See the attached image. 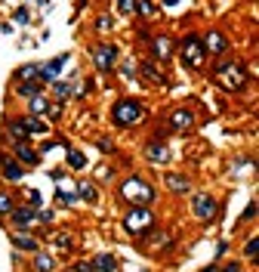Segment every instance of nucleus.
<instances>
[{"instance_id": "nucleus-49", "label": "nucleus", "mask_w": 259, "mask_h": 272, "mask_svg": "<svg viewBox=\"0 0 259 272\" xmlns=\"http://www.w3.org/2000/svg\"><path fill=\"white\" fill-rule=\"evenodd\" d=\"M18 272H25V269H18Z\"/></svg>"}, {"instance_id": "nucleus-45", "label": "nucleus", "mask_w": 259, "mask_h": 272, "mask_svg": "<svg viewBox=\"0 0 259 272\" xmlns=\"http://www.w3.org/2000/svg\"><path fill=\"white\" fill-rule=\"evenodd\" d=\"M198 272H219V263H210V266H204V269H198Z\"/></svg>"}, {"instance_id": "nucleus-26", "label": "nucleus", "mask_w": 259, "mask_h": 272, "mask_svg": "<svg viewBox=\"0 0 259 272\" xmlns=\"http://www.w3.org/2000/svg\"><path fill=\"white\" fill-rule=\"evenodd\" d=\"M74 189H78L80 204H90V207H96V204H99L102 189H99L96 183H92V179H78V183H74Z\"/></svg>"}, {"instance_id": "nucleus-46", "label": "nucleus", "mask_w": 259, "mask_h": 272, "mask_svg": "<svg viewBox=\"0 0 259 272\" xmlns=\"http://www.w3.org/2000/svg\"><path fill=\"white\" fill-rule=\"evenodd\" d=\"M173 4H179V0H164V7H173Z\"/></svg>"}, {"instance_id": "nucleus-24", "label": "nucleus", "mask_w": 259, "mask_h": 272, "mask_svg": "<svg viewBox=\"0 0 259 272\" xmlns=\"http://www.w3.org/2000/svg\"><path fill=\"white\" fill-rule=\"evenodd\" d=\"M44 90H46V87H44L40 81H12V84H10V93H12L16 99H22V102L40 96Z\"/></svg>"}, {"instance_id": "nucleus-30", "label": "nucleus", "mask_w": 259, "mask_h": 272, "mask_svg": "<svg viewBox=\"0 0 259 272\" xmlns=\"http://www.w3.org/2000/svg\"><path fill=\"white\" fill-rule=\"evenodd\" d=\"M136 16L145 25H152L160 16V4H158V0H136Z\"/></svg>"}, {"instance_id": "nucleus-47", "label": "nucleus", "mask_w": 259, "mask_h": 272, "mask_svg": "<svg viewBox=\"0 0 259 272\" xmlns=\"http://www.w3.org/2000/svg\"><path fill=\"white\" fill-rule=\"evenodd\" d=\"M59 272H71V269H68V266H62V269H59Z\"/></svg>"}, {"instance_id": "nucleus-23", "label": "nucleus", "mask_w": 259, "mask_h": 272, "mask_svg": "<svg viewBox=\"0 0 259 272\" xmlns=\"http://www.w3.org/2000/svg\"><path fill=\"white\" fill-rule=\"evenodd\" d=\"M90 173H92V183H96L99 189H111V186L118 183V176H120L111 161H99V164H92Z\"/></svg>"}, {"instance_id": "nucleus-42", "label": "nucleus", "mask_w": 259, "mask_h": 272, "mask_svg": "<svg viewBox=\"0 0 259 272\" xmlns=\"http://www.w3.org/2000/svg\"><path fill=\"white\" fill-rule=\"evenodd\" d=\"M219 272H244V260H226V263H219Z\"/></svg>"}, {"instance_id": "nucleus-29", "label": "nucleus", "mask_w": 259, "mask_h": 272, "mask_svg": "<svg viewBox=\"0 0 259 272\" xmlns=\"http://www.w3.org/2000/svg\"><path fill=\"white\" fill-rule=\"evenodd\" d=\"M16 204H18L16 189L4 186V189H0V223H6V220H10V213L16 210Z\"/></svg>"}, {"instance_id": "nucleus-5", "label": "nucleus", "mask_w": 259, "mask_h": 272, "mask_svg": "<svg viewBox=\"0 0 259 272\" xmlns=\"http://www.w3.org/2000/svg\"><path fill=\"white\" fill-rule=\"evenodd\" d=\"M176 56H179V62L188 68V71H207L210 56H207V50H204V38H200L198 28L179 34V41H176Z\"/></svg>"}, {"instance_id": "nucleus-13", "label": "nucleus", "mask_w": 259, "mask_h": 272, "mask_svg": "<svg viewBox=\"0 0 259 272\" xmlns=\"http://www.w3.org/2000/svg\"><path fill=\"white\" fill-rule=\"evenodd\" d=\"M200 38H204V50H207L210 59H222V56H228V53H232V41H228V34L222 31V28L200 31Z\"/></svg>"}, {"instance_id": "nucleus-36", "label": "nucleus", "mask_w": 259, "mask_h": 272, "mask_svg": "<svg viewBox=\"0 0 259 272\" xmlns=\"http://www.w3.org/2000/svg\"><path fill=\"white\" fill-rule=\"evenodd\" d=\"M90 31H92V34H108V31H111V16H108V13H96V16H92Z\"/></svg>"}, {"instance_id": "nucleus-22", "label": "nucleus", "mask_w": 259, "mask_h": 272, "mask_svg": "<svg viewBox=\"0 0 259 272\" xmlns=\"http://www.w3.org/2000/svg\"><path fill=\"white\" fill-rule=\"evenodd\" d=\"M71 149V139L68 136H50V139H44L40 146H37V152H40V158L44 161H62L65 158V152Z\"/></svg>"}, {"instance_id": "nucleus-43", "label": "nucleus", "mask_w": 259, "mask_h": 272, "mask_svg": "<svg viewBox=\"0 0 259 272\" xmlns=\"http://www.w3.org/2000/svg\"><path fill=\"white\" fill-rule=\"evenodd\" d=\"M253 220H256V198H250V204L240 213V223H253Z\"/></svg>"}, {"instance_id": "nucleus-4", "label": "nucleus", "mask_w": 259, "mask_h": 272, "mask_svg": "<svg viewBox=\"0 0 259 272\" xmlns=\"http://www.w3.org/2000/svg\"><path fill=\"white\" fill-rule=\"evenodd\" d=\"M120 226L126 232V238L139 244L160 226V216H158L154 207H126L124 216H120Z\"/></svg>"}, {"instance_id": "nucleus-34", "label": "nucleus", "mask_w": 259, "mask_h": 272, "mask_svg": "<svg viewBox=\"0 0 259 272\" xmlns=\"http://www.w3.org/2000/svg\"><path fill=\"white\" fill-rule=\"evenodd\" d=\"M56 226V207H37V226L34 229H52Z\"/></svg>"}, {"instance_id": "nucleus-16", "label": "nucleus", "mask_w": 259, "mask_h": 272, "mask_svg": "<svg viewBox=\"0 0 259 272\" xmlns=\"http://www.w3.org/2000/svg\"><path fill=\"white\" fill-rule=\"evenodd\" d=\"M10 244L12 250H18L22 257H31L34 250H40V238L34 235V229H10Z\"/></svg>"}, {"instance_id": "nucleus-6", "label": "nucleus", "mask_w": 259, "mask_h": 272, "mask_svg": "<svg viewBox=\"0 0 259 272\" xmlns=\"http://www.w3.org/2000/svg\"><path fill=\"white\" fill-rule=\"evenodd\" d=\"M188 213H192L194 223L210 226V223H216L219 216H222V201H219L210 189H194V192L188 195Z\"/></svg>"}, {"instance_id": "nucleus-37", "label": "nucleus", "mask_w": 259, "mask_h": 272, "mask_svg": "<svg viewBox=\"0 0 259 272\" xmlns=\"http://www.w3.org/2000/svg\"><path fill=\"white\" fill-rule=\"evenodd\" d=\"M92 146H96L105 158H111V155L118 152V146H114V139H111V136H92Z\"/></svg>"}, {"instance_id": "nucleus-19", "label": "nucleus", "mask_w": 259, "mask_h": 272, "mask_svg": "<svg viewBox=\"0 0 259 272\" xmlns=\"http://www.w3.org/2000/svg\"><path fill=\"white\" fill-rule=\"evenodd\" d=\"M68 59H71V53H59V56H52V59L37 62V68H40V84L50 87L52 81H59V75H62V68H65Z\"/></svg>"}, {"instance_id": "nucleus-20", "label": "nucleus", "mask_w": 259, "mask_h": 272, "mask_svg": "<svg viewBox=\"0 0 259 272\" xmlns=\"http://www.w3.org/2000/svg\"><path fill=\"white\" fill-rule=\"evenodd\" d=\"M78 204H80V198H78V189H74V183L62 179V183L56 186V192H52V207H59V210H74Z\"/></svg>"}, {"instance_id": "nucleus-10", "label": "nucleus", "mask_w": 259, "mask_h": 272, "mask_svg": "<svg viewBox=\"0 0 259 272\" xmlns=\"http://www.w3.org/2000/svg\"><path fill=\"white\" fill-rule=\"evenodd\" d=\"M139 155H142V161H145L148 167H170V164H173V149H170V142L145 139Z\"/></svg>"}, {"instance_id": "nucleus-7", "label": "nucleus", "mask_w": 259, "mask_h": 272, "mask_svg": "<svg viewBox=\"0 0 259 272\" xmlns=\"http://www.w3.org/2000/svg\"><path fill=\"white\" fill-rule=\"evenodd\" d=\"M90 65H92V71L96 75H102V78H108V75H114V68H118V62H120V50H118V44H111V41H92L90 44Z\"/></svg>"}, {"instance_id": "nucleus-21", "label": "nucleus", "mask_w": 259, "mask_h": 272, "mask_svg": "<svg viewBox=\"0 0 259 272\" xmlns=\"http://www.w3.org/2000/svg\"><path fill=\"white\" fill-rule=\"evenodd\" d=\"M10 229H34L37 226V207L25 204V201H18L16 210L10 213V220H6Z\"/></svg>"}, {"instance_id": "nucleus-33", "label": "nucleus", "mask_w": 259, "mask_h": 272, "mask_svg": "<svg viewBox=\"0 0 259 272\" xmlns=\"http://www.w3.org/2000/svg\"><path fill=\"white\" fill-rule=\"evenodd\" d=\"M12 81H40V68H37V62H22V65L12 71L10 84H12Z\"/></svg>"}, {"instance_id": "nucleus-27", "label": "nucleus", "mask_w": 259, "mask_h": 272, "mask_svg": "<svg viewBox=\"0 0 259 272\" xmlns=\"http://www.w3.org/2000/svg\"><path fill=\"white\" fill-rule=\"evenodd\" d=\"M90 263H92V269H96V272H118V269H120L118 253H111V250H99V253H92Z\"/></svg>"}, {"instance_id": "nucleus-12", "label": "nucleus", "mask_w": 259, "mask_h": 272, "mask_svg": "<svg viewBox=\"0 0 259 272\" xmlns=\"http://www.w3.org/2000/svg\"><path fill=\"white\" fill-rule=\"evenodd\" d=\"M136 81L139 84H145V87H158V90H164V87H170V78H166V71L164 68H158L152 59H139L136 62Z\"/></svg>"}, {"instance_id": "nucleus-25", "label": "nucleus", "mask_w": 259, "mask_h": 272, "mask_svg": "<svg viewBox=\"0 0 259 272\" xmlns=\"http://www.w3.org/2000/svg\"><path fill=\"white\" fill-rule=\"evenodd\" d=\"M65 170H71V173H84V170H90V158H86V152L80 149V146H71L68 152H65Z\"/></svg>"}, {"instance_id": "nucleus-38", "label": "nucleus", "mask_w": 259, "mask_h": 272, "mask_svg": "<svg viewBox=\"0 0 259 272\" xmlns=\"http://www.w3.org/2000/svg\"><path fill=\"white\" fill-rule=\"evenodd\" d=\"M114 7H118V13L124 19H133L136 16V0H114Z\"/></svg>"}, {"instance_id": "nucleus-14", "label": "nucleus", "mask_w": 259, "mask_h": 272, "mask_svg": "<svg viewBox=\"0 0 259 272\" xmlns=\"http://www.w3.org/2000/svg\"><path fill=\"white\" fill-rule=\"evenodd\" d=\"M28 130H25V118L22 115H6L4 118V127H0V142L6 146H16V142H28ZM34 142V139H31Z\"/></svg>"}, {"instance_id": "nucleus-15", "label": "nucleus", "mask_w": 259, "mask_h": 272, "mask_svg": "<svg viewBox=\"0 0 259 272\" xmlns=\"http://www.w3.org/2000/svg\"><path fill=\"white\" fill-rule=\"evenodd\" d=\"M6 152H10L25 170H37V167L44 164V158H40V152H37V146H34L31 139H28V142H16V146H10Z\"/></svg>"}, {"instance_id": "nucleus-39", "label": "nucleus", "mask_w": 259, "mask_h": 272, "mask_svg": "<svg viewBox=\"0 0 259 272\" xmlns=\"http://www.w3.org/2000/svg\"><path fill=\"white\" fill-rule=\"evenodd\" d=\"M12 25H31V10L28 7L12 10Z\"/></svg>"}, {"instance_id": "nucleus-35", "label": "nucleus", "mask_w": 259, "mask_h": 272, "mask_svg": "<svg viewBox=\"0 0 259 272\" xmlns=\"http://www.w3.org/2000/svg\"><path fill=\"white\" fill-rule=\"evenodd\" d=\"M256 250H259V235H250V238H244V244H240V260L256 263Z\"/></svg>"}, {"instance_id": "nucleus-3", "label": "nucleus", "mask_w": 259, "mask_h": 272, "mask_svg": "<svg viewBox=\"0 0 259 272\" xmlns=\"http://www.w3.org/2000/svg\"><path fill=\"white\" fill-rule=\"evenodd\" d=\"M148 118H152V105L139 96H120L111 102V124H114V130H136Z\"/></svg>"}, {"instance_id": "nucleus-9", "label": "nucleus", "mask_w": 259, "mask_h": 272, "mask_svg": "<svg viewBox=\"0 0 259 272\" xmlns=\"http://www.w3.org/2000/svg\"><path fill=\"white\" fill-rule=\"evenodd\" d=\"M145 50H148V59L158 68H170L173 56H176V38L166 34V31H158V34H152V41L145 44Z\"/></svg>"}, {"instance_id": "nucleus-40", "label": "nucleus", "mask_w": 259, "mask_h": 272, "mask_svg": "<svg viewBox=\"0 0 259 272\" xmlns=\"http://www.w3.org/2000/svg\"><path fill=\"white\" fill-rule=\"evenodd\" d=\"M22 195H25V204H31V207H44V198H40V192H37V189H25Z\"/></svg>"}, {"instance_id": "nucleus-31", "label": "nucleus", "mask_w": 259, "mask_h": 272, "mask_svg": "<svg viewBox=\"0 0 259 272\" xmlns=\"http://www.w3.org/2000/svg\"><path fill=\"white\" fill-rule=\"evenodd\" d=\"M50 102H52V99L46 96V90H44L40 96H34V99H28V102H25V112H22V115H31V118H46Z\"/></svg>"}, {"instance_id": "nucleus-41", "label": "nucleus", "mask_w": 259, "mask_h": 272, "mask_svg": "<svg viewBox=\"0 0 259 272\" xmlns=\"http://www.w3.org/2000/svg\"><path fill=\"white\" fill-rule=\"evenodd\" d=\"M71 272H96V269H92V263H90V257L86 260H71V263H65Z\"/></svg>"}, {"instance_id": "nucleus-32", "label": "nucleus", "mask_w": 259, "mask_h": 272, "mask_svg": "<svg viewBox=\"0 0 259 272\" xmlns=\"http://www.w3.org/2000/svg\"><path fill=\"white\" fill-rule=\"evenodd\" d=\"M46 96L50 99H56V102H68L71 99V81H52L50 87H46Z\"/></svg>"}, {"instance_id": "nucleus-18", "label": "nucleus", "mask_w": 259, "mask_h": 272, "mask_svg": "<svg viewBox=\"0 0 259 272\" xmlns=\"http://www.w3.org/2000/svg\"><path fill=\"white\" fill-rule=\"evenodd\" d=\"M59 269H62V260L56 257L52 250H46V247L34 250L28 257V272H59Z\"/></svg>"}, {"instance_id": "nucleus-28", "label": "nucleus", "mask_w": 259, "mask_h": 272, "mask_svg": "<svg viewBox=\"0 0 259 272\" xmlns=\"http://www.w3.org/2000/svg\"><path fill=\"white\" fill-rule=\"evenodd\" d=\"M22 118H25V130H28L31 139H44V136L52 133V124H50V121H44V118H31V115H22Z\"/></svg>"}, {"instance_id": "nucleus-8", "label": "nucleus", "mask_w": 259, "mask_h": 272, "mask_svg": "<svg viewBox=\"0 0 259 272\" xmlns=\"http://www.w3.org/2000/svg\"><path fill=\"white\" fill-rule=\"evenodd\" d=\"M160 124L170 130V136H188L198 127V112L192 105H170L160 115Z\"/></svg>"}, {"instance_id": "nucleus-11", "label": "nucleus", "mask_w": 259, "mask_h": 272, "mask_svg": "<svg viewBox=\"0 0 259 272\" xmlns=\"http://www.w3.org/2000/svg\"><path fill=\"white\" fill-rule=\"evenodd\" d=\"M160 186H164L166 195H173V198H188L194 192V176L182 173V170H166L160 176Z\"/></svg>"}, {"instance_id": "nucleus-44", "label": "nucleus", "mask_w": 259, "mask_h": 272, "mask_svg": "<svg viewBox=\"0 0 259 272\" xmlns=\"http://www.w3.org/2000/svg\"><path fill=\"white\" fill-rule=\"evenodd\" d=\"M226 250H228V241H219V244H216V253H213V263H219Z\"/></svg>"}, {"instance_id": "nucleus-17", "label": "nucleus", "mask_w": 259, "mask_h": 272, "mask_svg": "<svg viewBox=\"0 0 259 272\" xmlns=\"http://www.w3.org/2000/svg\"><path fill=\"white\" fill-rule=\"evenodd\" d=\"M25 176H28V170L18 164V161H16L6 149H0V179H4V183H10V189H12V186L22 183Z\"/></svg>"}, {"instance_id": "nucleus-2", "label": "nucleus", "mask_w": 259, "mask_h": 272, "mask_svg": "<svg viewBox=\"0 0 259 272\" xmlns=\"http://www.w3.org/2000/svg\"><path fill=\"white\" fill-rule=\"evenodd\" d=\"M111 189H114L118 201H120L124 207H154V204L160 201V189H158L145 173H139V170L118 176V183L111 186Z\"/></svg>"}, {"instance_id": "nucleus-1", "label": "nucleus", "mask_w": 259, "mask_h": 272, "mask_svg": "<svg viewBox=\"0 0 259 272\" xmlns=\"http://www.w3.org/2000/svg\"><path fill=\"white\" fill-rule=\"evenodd\" d=\"M207 71H210L213 84L222 90V93H228V96L247 93V87H250V81H253V78H250V68H247V59H240V56L210 59Z\"/></svg>"}, {"instance_id": "nucleus-48", "label": "nucleus", "mask_w": 259, "mask_h": 272, "mask_svg": "<svg viewBox=\"0 0 259 272\" xmlns=\"http://www.w3.org/2000/svg\"><path fill=\"white\" fill-rule=\"evenodd\" d=\"M25 4H31V0H25Z\"/></svg>"}]
</instances>
